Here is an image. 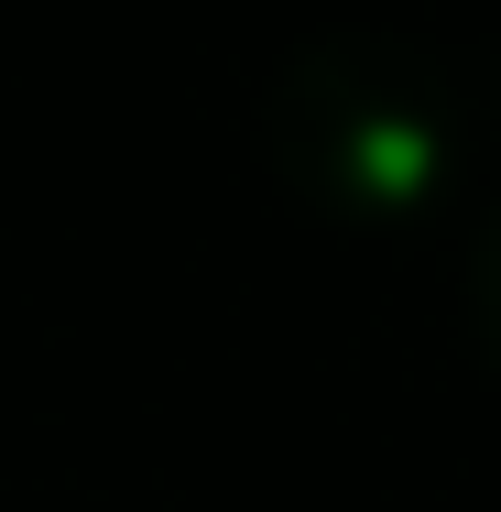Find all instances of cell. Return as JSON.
<instances>
[{"mask_svg": "<svg viewBox=\"0 0 501 512\" xmlns=\"http://www.w3.org/2000/svg\"><path fill=\"white\" fill-rule=\"evenodd\" d=\"M480 142V88L403 33H316L262 88V153L305 207L349 229H403L458 186Z\"/></svg>", "mask_w": 501, "mask_h": 512, "instance_id": "cell-1", "label": "cell"}, {"mask_svg": "<svg viewBox=\"0 0 501 512\" xmlns=\"http://www.w3.org/2000/svg\"><path fill=\"white\" fill-rule=\"evenodd\" d=\"M469 338H480V360L501 371V218L480 229V251H469Z\"/></svg>", "mask_w": 501, "mask_h": 512, "instance_id": "cell-2", "label": "cell"}]
</instances>
